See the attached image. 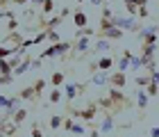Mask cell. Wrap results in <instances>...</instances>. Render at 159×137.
I'll list each match as a JSON object with an SVG mask.
<instances>
[{"label":"cell","instance_id":"6da1fadb","mask_svg":"<svg viewBox=\"0 0 159 137\" xmlns=\"http://www.w3.org/2000/svg\"><path fill=\"white\" fill-rule=\"evenodd\" d=\"M98 112H100V105L96 103V100H91V103L86 105V107H82V110H75V107L66 105V114H68V117L86 121V126H89V128H93V119L98 117Z\"/></svg>","mask_w":159,"mask_h":137},{"label":"cell","instance_id":"7a4b0ae2","mask_svg":"<svg viewBox=\"0 0 159 137\" xmlns=\"http://www.w3.org/2000/svg\"><path fill=\"white\" fill-rule=\"evenodd\" d=\"M68 50H73V41H59V44H50V48H46L39 57L41 60H48V57H66Z\"/></svg>","mask_w":159,"mask_h":137},{"label":"cell","instance_id":"3957f363","mask_svg":"<svg viewBox=\"0 0 159 137\" xmlns=\"http://www.w3.org/2000/svg\"><path fill=\"white\" fill-rule=\"evenodd\" d=\"M107 98L114 103V107H116V112L118 110H125L127 107V103H129V98L123 94V89H118V87H109V91H107ZM132 105V103H129Z\"/></svg>","mask_w":159,"mask_h":137},{"label":"cell","instance_id":"277c9868","mask_svg":"<svg viewBox=\"0 0 159 137\" xmlns=\"http://www.w3.org/2000/svg\"><path fill=\"white\" fill-rule=\"evenodd\" d=\"M111 25H116V27H120V30H129V32H136L139 34L143 27H141V23H136L134 18H123V16H111Z\"/></svg>","mask_w":159,"mask_h":137},{"label":"cell","instance_id":"5b68a950","mask_svg":"<svg viewBox=\"0 0 159 137\" xmlns=\"http://www.w3.org/2000/svg\"><path fill=\"white\" fill-rule=\"evenodd\" d=\"M96 37L98 39H109V41H120L123 37H125V30H120V27H109V30H105V32H96Z\"/></svg>","mask_w":159,"mask_h":137},{"label":"cell","instance_id":"8992f818","mask_svg":"<svg viewBox=\"0 0 159 137\" xmlns=\"http://www.w3.org/2000/svg\"><path fill=\"white\" fill-rule=\"evenodd\" d=\"M109 87H127V73L125 71H114V73H109Z\"/></svg>","mask_w":159,"mask_h":137},{"label":"cell","instance_id":"52a82bcc","mask_svg":"<svg viewBox=\"0 0 159 137\" xmlns=\"http://www.w3.org/2000/svg\"><path fill=\"white\" fill-rule=\"evenodd\" d=\"M86 50H91V37H77L73 41V55H84Z\"/></svg>","mask_w":159,"mask_h":137},{"label":"cell","instance_id":"ba28073f","mask_svg":"<svg viewBox=\"0 0 159 137\" xmlns=\"http://www.w3.org/2000/svg\"><path fill=\"white\" fill-rule=\"evenodd\" d=\"M68 14H70V9H68V7H66V9H61L59 14H57V16H52V18H50L48 23H46V30H57V27H59V25L64 23V21H66V16H68Z\"/></svg>","mask_w":159,"mask_h":137},{"label":"cell","instance_id":"9c48e42d","mask_svg":"<svg viewBox=\"0 0 159 137\" xmlns=\"http://www.w3.org/2000/svg\"><path fill=\"white\" fill-rule=\"evenodd\" d=\"M64 94H66V103L70 105L73 98L80 96V82H64Z\"/></svg>","mask_w":159,"mask_h":137},{"label":"cell","instance_id":"30bf717a","mask_svg":"<svg viewBox=\"0 0 159 137\" xmlns=\"http://www.w3.org/2000/svg\"><path fill=\"white\" fill-rule=\"evenodd\" d=\"M91 50H93V53H102V55H107V53H109V50H114V48H111V41H109V39H98L96 44L91 46Z\"/></svg>","mask_w":159,"mask_h":137},{"label":"cell","instance_id":"8fae6325","mask_svg":"<svg viewBox=\"0 0 159 137\" xmlns=\"http://www.w3.org/2000/svg\"><path fill=\"white\" fill-rule=\"evenodd\" d=\"M111 130H114V112L105 110V121H102V126H100V133L107 135V133H111Z\"/></svg>","mask_w":159,"mask_h":137},{"label":"cell","instance_id":"7c38bea8","mask_svg":"<svg viewBox=\"0 0 159 137\" xmlns=\"http://www.w3.org/2000/svg\"><path fill=\"white\" fill-rule=\"evenodd\" d=\"M155 50H157V44H141V57H143V62L155 60Z\"/></svg>","mask_w":159,"mask_h":137},{"label":"cell","instance_id":"4fadbf2b","mask_svg":"<svg viewBox=\"0 0 159 137\" xmlns=\"http://www.w3.org/2000/svg\"><path fill=\"white\" fill-rule=\"evenodd\" d=\"M27 71H32V57H30V55H25L23 62L14 69V76H23V73H27Z\"/></svg>","mask_w":159,"mask_h":137},{"label":"cell","instance_id":"5bb4252c","mask_svg":"<svg viewBox=\"0 0 159 137\" xmlns=\"http://www.w3.org/2000/svg\"><path fill=\"white\" fill-rule=\"evenodd\" d=\"M91 85H98V87L109 85V73H107V71H96V73L91 76Z\"/></svg>","mask_w":159,"mask_h":137},{"label":"cell","instance_id":"9a60e30c","mask_svg":"<svg viewBox=\"0 0 159 137\" xmlns=\"http://www.w3.org/2000/svg\"><path fill=\"white\" fill-rule=\"evenodd\" d=\"M148 98H150V96H148V91L143 89V87H139V89H136V107H139L141 112L148 107Z\"/></svg>","mask_w":159,"mask_h":137},{"label":"cell","instance_id":"2e32d148","mask_svg":"<svg viewBox=\"0 0 159 137\" xmlns=\"http://www.w3.org/2000/svg\"><path fill=\"white\" fill-rule=\"evenodd\" d=\"M48 82L52 85V87H64V82H66V73H64V71H52V76L48 78Z\"/></svg>","mask_w":159,"mask_h":137},{"label":"cell","instance_id":"e0dca14e","mask_svg":"<svg viewBox=\"0 0 159 137\" xmlns=\"http://www.w3.org/2000/svg\"><path fill=\"white\" fill-rule=\"evenodd\" d=\"M73 23H75L77 30H80V27H86V23H89V16H86V14L80 9V7H77L75 14H73Z\"/></svg>","mask_w":159,"mask_h":137},{"label":"cell","instance_id":"ac0fdd59","mask_svg":"<svg viewBox=\"0 0 159 137\" xmlns=\"http://www.w3.org/2000/svg\"><path fill=\"white\" fill-rule=\"evenodd\" d=\"M16 96H18L20 100H39V98H37V91H34L32 85H30V87H25V89H20Z\"/></svg>","mask_w":159,"mask_h":137},{"label":"cell","instance_id":"d6986e66","mask_svg":"<svg viewBox=\"0 0 159 137\" xmlns=\"http://www.w3.org/2000/svg\"><path fill=\"white\" fill-rule=\"evenodd\" d=\"M96 62H98V69L100 71H109L114 66V57L111 55H102V57H98Z\"/></svg>","mask_w":159,"mask_h":137},{"label":"cell","instance_id":"ffe728a7","mask_svg":"<svg viewBox=\"0 0 159 137\" xmlns=\"http://www.w3.org/2000/svg\"><path fill=\"white\" fill-rule=\"evenodd\" d=\"M27 112H30L27 107H18V110H16V114L11 117V124H16V126L20 128V124H23V121L27 119Z\"/></svg>","mask_w":159,"mask_h":137},{"label":"cell","instance_id":"44dd1931","mask_svg":"<svg viewBox=\"0 0 159 137\" xmlns=\"http://www.w3.org/2000/svg\"><path fill=\"white\" fill-rule=\"evenodd\" d=\"M59 100H61V89H59V87H52V89H50V94H48V103H50V105H57Z\"/></svg>","mask_w":159,"mask_h":137},{"label":"cell","instance_id":"7402d4cb","mask_svg":"<svg viewBox=\"0 0 159 137\" xmlns=\"http://www.w3.org/2000/svg\"><path fill=\"white\" fill-rule=\"evenodd\" d=\"M0 76H14V66L9 60H0Z\"/></svg>","mask_w":159,"mask_h":137},{"label":"cell","instance_id":"603a6c76","mask_svg":"<svg viewBox=\"0 0 159 137\" xmlns=\"http://www.w3.org/2000/svg\"><path fill=\"white\" fill-rule=\"evenodd\" d=\"M48 126L52 128V130H57V128H64V117H61V114H52V117H50V121H48Z\"/></svg>","mask_w":159,"mask_h":137},{"label":"cell","instance_id":"cb8c5ba5","mask_svg":"<svg viewBox=\"0 0 159 137\" xmlns=\"http://www.w3.org/2000/svg\"><path fill=\"white\" fill-rule=\"evenodd\" d=\"M143 66H146L143 57H136V55H132V60H129V71H139V69H143Z\"/></svg>","mask_w":159,"mask_h":137},{"label":"cell","instance_id":"d4e9b609","mask_svg":"<svg viewBox=\"0 0 159 137\" xmlns=\"http://www.w3.org/2000/svg\"><path fill=\"white\" fill-rule=\"evenodd\" d=\"M134 82L139 85V87H143V89H146L148 85L152 82V78H150V73H148V76H136V78H134Z\"/></svg>","mask_w":159,"mask_h":137},{"label":"cell","instance_id":"484cf974","mask_svg":"<svg viewBox=\"0 0 159 137\" xmlns=\"http://www.w3.org/2000/svg\"><path fill=\"white\" fill-rule=\"evenodd\" d=\"M93 34H96V32H93V27L86 25V27H80V30L75 32V39H77V37H93Z\"/></svg>","mask_w":159,"mask_h":137},{"label":"cell","instance_id":"4316f807","mask_svg":"<svg viewBox=\"0 0 159 137\" xmlns=\"http://www.w3.org/2000/svg\"><path fill=\"white\" fill-rule=\"evenodd\" d=\"M41 12H43V14H52V12H55V0H43Z\"/></svg>","mask_w":159,"mask_h":137},{"label":"cell","instance_id":"83f0119b","mask_svg":"<svg viewBox=\"0 0 159 137\" xmlns=\"http://www.w3.org/2000/svg\"><path fill=\"white\" fill-rule=\"evenodd\" d=\"M70 133H73V135H77V137H82V135L86 133V126H84V124H73Z\"/></svg>","mask_w":159,"mask_h":137},{"label":"cell","instance_id":"f1b7e54d","mask_svg":"<svg viewBox=\"0 0 159 137\" xmlns=\"http://www.w3.org/2000/svg\"><path fill=\"white\" fill-rule=\"evenodd\" d=\"M46 32H48V41H50V44H59V41H61V37H59L57 30H46Z\"/></svg>","mask_w":159,"mask_h":137},{"label":"cell","instance_id":"f546056e","mask_svg":"<svg viewBox=\"0 0 159 137\" xmlns=\"http://www.w3.org/2000/svg\"><path fill=\"white\" fill-rule=\"evenodd\" d=\"M16 48V46H14ZM14 48H5V46H0V60H7V57H11L14 55Z\"/></svg>","mask_w":159,"mask_h":137},{"label":"cell","instance_id":"4dcf8cb0","mask_svg":"<svg viewBox=\"0 0 159 137\" xmlns=\"http://www.w3.org/2000/svg\"><path fill=\"white\" fill-rule=\"evenodd\" d=\"M146 91H148V96H157V94H159V85L157 82H150L146 87Z\"/></svg>","mask_w":159,"mask_h":137},{"label":"cell","instance_id":"1f68e13d","mask_svg":"<svg viewBox=\"0 0 159 137\" xmlns=\"http://www.w3.org/2000/svg\"><path fill=\"white\" fill-rule=\"evenodd\" d=\"M46 39H48V32L43 30V32H39V34H37V37H34L32 41H34V46H37V44H41V41H46Z\"/></svg>","mask_w":159,"mask_h":137},{"label":"cell","instance_id":"d6a6232c","mask_svg":"<svg viewBox=\"0 0 159 137\" xmlns=\"http://www.w3.org/2000/svg\"><path fill=\"white\" fill-rule=\"evenodd\" d=\"M30 135H32V137H43V130H41L37 124H34V126L30 128Z\"/></svg>","mask_w":159,"mask_h":137},{"label":"cell","instance_id":"836d02e7","mask_svg":"<svg viewBox=\"0 0 159 137\" xmlns=\"http://www.w3.org/2000/svg\"><path fill=\"white\" fill-rule=\"evenodd\" d=\"M139 18H148V5H143V7H139V14H136Z\"/></svg>","mask_w":159,"mask_h":137},{"label":"cell","instance_id":"e575fe53","mask_svg":"<svg viewBox=\"0 0 159 137\" xmlns=\"http://www.w3.org/2000/svg\"><path fill=\"white\" fill-rule=\"evenodd\" d=\"M7 27H9V32H14L18 27V21L16 18H9V21H7Z\"/></svg>","mask_w":159,"mask_h":137},{"label":"cell","instance_id":"d590c367","mask_svg":"<svg viewBox=\"0 0 159 137\" xmlns=\"http://www.w3.org/2000/svg\"><path fill=\"white\" fill-rule=\"evenodd\" d=\"M73 124H75V119H64V130H68V133H70Z\"/></svg>","mask_w":159,"mask_h":137},{"label":"cell","instance_id":"8d00e7d4","mask_svg":"<svg viewBox=\"0 0 159 137\" xmlns=\"http://www.w3.org/2000/svg\"><path fill=\"white\" fill-rule=\"evenodd\" d=\"M148 137H159V126H152V128H148Z\"/></svg>","mask_w":159,"mask_h":137},{"label":"cell","instance_id":"74e56055","mask_svg":"<svg viewBox=\"0 0 159 137\" xmlns=\"http://www.w3.org/2000/svg\"><path fill=\"white\" fill-rule=\"evenodd\" d=\"M27 2H30V0H11V5H20V7L27 5Z\"/></svg>","mask_w":159,"mask_h":137},{"label":"cell","instance_id":"f35d334b","mask_svg":"<svg viewBox=\"0 0 159 137\" xmlns=\"http://www.w3.org/2000/svg\"><path fill=\"white\" fill-rule=\"evenodd\" d=\"M89 2H91L93 7H100V5H105V0H89Z\"/></svg>","mask_w":159,"mask_h":137},{"label":"cell","instance_id":"ab89813d","mask_svg":"<svg viewBox=\"0 0 159 137\" xmlns=\"http://www.w3.org/2000/svg\"><path fill=\"white\" fill-rule=\"evenodd\" d=\"M123 5H139V0H123Z\"/></svg>","mask_w":159,"mask_h":137},{"label":"cell","instance_id":"60d3db41","mask_svg":"<svg viewBox=\"0 0 159 137\" xmlns=\"http://www.w3.org/2000/svg\"><path fill=\"white\" fill-rule=\"evenodd\" d=\"M7 5H11V0H0V7H2V9H5Z\"/></svg>","mask_w":159,"mask_h":137},{"label":"cell","instance_id":"b9f144b4","mask_svg":"<svg viewBox=\"0 0 159 137\" xmlns=\"http://www.w3.org/2000/svg\"><path fill=\"white\" fill-rule=\"evenodd\" d=\"M32 5H43V0H30Z\"/></svg>","mask_w":159,"mask_h":137},{"label":"cell","instance_id":"7bdbcfd3","mask_svg":"<svg viewBox=\"0 0 159 137\" xmlns=\"http://www.w3.org/2000/svg\"><path fill=\"white\" fill-rule=\"evenodd\" d=\"M77 2H84V0H77Z\"/></svg>","mask_w":159,"mask_h":137},{"label":"cell","instance_id":"ee69618b","mask_svg":"<svg viewBox=\"0 0 159 137\" xmlns=\"http://www.w3.org/2000/svg\"><path fill=\"white\" fill-rule=\"evenodd\" d=\"M0 117H2V112H0Z\"/></svg>","mask_w":159,"mask_h":137}]
</instances>
